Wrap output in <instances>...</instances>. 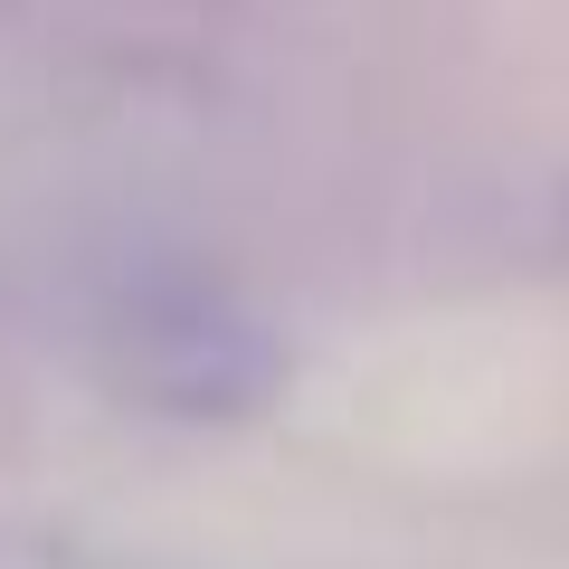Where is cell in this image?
<instances>
[{
  "mask_svg": "<svg viewBox=\"0 0 569 569\" xmlns=\"http://www.w3.org/2000/svg\"><path fill=\"white\" fill-rule=\"evenodd\" d=\"M133 380L190 418H238L276 389V342L219 295H152L133 305Z\"/></svg>",
  "mask_w": 569,
  "mask_h": 569,
  "instance_id": "cell-1",
  "label": "cell"
}]
</instances>
